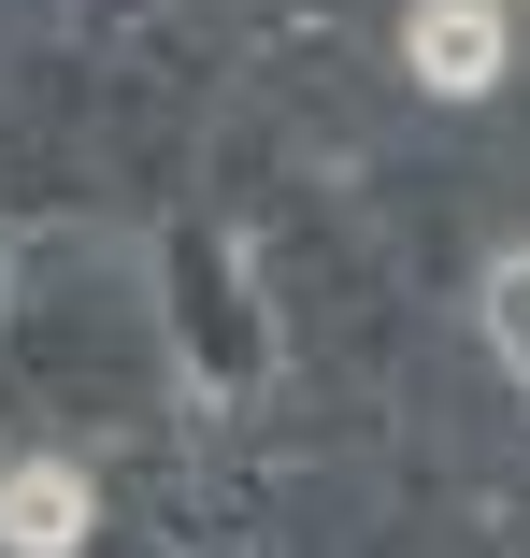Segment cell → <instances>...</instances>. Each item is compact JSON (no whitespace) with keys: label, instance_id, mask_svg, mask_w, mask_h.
Segmentation results:
<instances>
[{"label":"cell","instance_id":"3","mask_svg":"<svg viewBox=\"0 0 530 558\" xmlns=\"http://www.w3.org/2000/svg\"><path fill=\"white\" fill-rule=\"evenodd\" d=\"M487 344H502V373L530 387V258H502V272H487Z\"/></svg>","mask_w":530,"mask_h":558},{"label":"cell","instance_id":"2","mask_svg":"<svg viewBox=\"0 0 530 558\" xmlns=\"http://www.w3.org/2000/svg\"><path fill=\"white\" fill-rule=\"evenodd\" d=\"M0 544H15V558H72L86 544V473L15 459V473H0Z\"/></svg>","mask_w":530,"mask_h":558},{"label":"cell","instance_id":"1","mask_svg":"<svg viewBox=\"0 0 530 558\" xmlns=\"http://www.w3.org/2000/svg\"><path fill=\"white\" fill-rule=\"evenodd\" d=\"M401 58H415V86L487 100L502 58H516V15H502V0H415V15H401Z\"/></svg>","mask_w":530,"mask_h":558}]
</instances>
